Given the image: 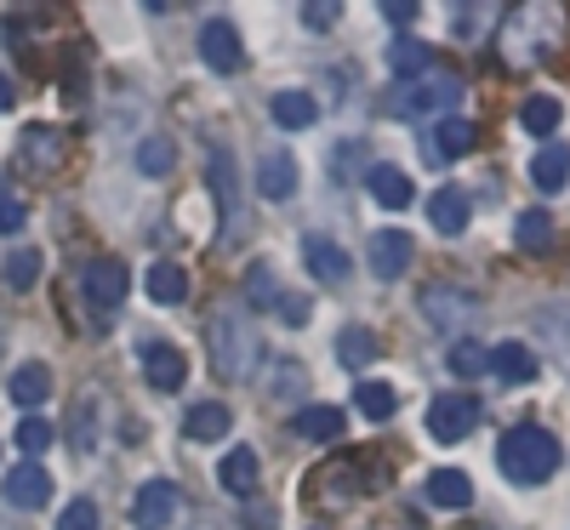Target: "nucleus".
I'll return each mask as SVG.
<instances>
[{
	"mask_svg": "<svg viewBox=\"0 0 570 530\" xmlns=\"http://www.w3.org/2000/svg\"><path fill=\"white\" fill-rule=\"evenodd\" d=\"M343 428H348V416H343V405H297V433L303 440H314V445H331V440H343Z\"/></svg>",
	"mask_w": 570,
	"mask_h": 530,
	"instance_id": "19",
	"label": "nucleus"
},
{
	"mask_svg": "<svg viewBox=\"0 0 570 530\" xmlns=\"http://www.w3.org/2000/svg\"><path fill=\"white\" fill-rule=\"evenodd\" d=\"M411 257H416V246H411L405 228H376V234L365 239V268H371L376 279H400V274L411 268Z\"/></svg>",
	"mask_w": 570,
	"mask_h": 530,
	"instance_id": "7",
	"label": "nucleus"
},
{
	"mask_svg": "<svg viewBox=\"0 0 570 530\" xmlns=\"http://www.w3.org/2000/svg\"><path fill=\"white\" fill-rule=\"evenodd\" d=\"M519 126H525L531 137H542V143H553V131H559V98H525Z\"/></svg>",
	"mask_w": 570,
	"mask_h": 530,
	"instance_id": "35",
	"label": "nucleus"
},
{
	"mask_svg": "<svg viewBox=\"0 0 570 530\" xmlns=\"http://www.w3.org/2000/svg\"><path fill=\"white\" fill-rule=\"evenodd\" d=\"M142 292H149L155 303H183L188 297V274L177 263H155L149 274H142Z\"/></svg>",
	"mask_w": 570,
	"mask_h": 530,
	"instance_id": "30",
	"label": "nucleus"
},
{
	"mask_svg": "<svg viewBox=\"0 0 570 530\" xmlns=\"http://www.w3.org/2000/svg\"><path fill=\"white\" fill-rule=\"evenodd\" d=\"M177 166V143L166 131H149L137 143V177H166Z\"/></svg>",
	"mask_w": 570,
	"mask_h": 530,
	"instance_id": "28",
	"label": "nucleus"
},
{
	"mask_svg": "<svg viewBox=\"0 0 570 530\" xmlns=\"http://www.w3.org/2000/svg\"><path fill=\"white\" fill-rule=\"evenodd\" d=\"M422 491H428V502H434V508H456V513H462V508L473 502V479L456 473V468H434Z\"/></svg>",
	"mask_w": 570,
	"mask_h": 530,
	"instance_id": "23",
	"label": "nucleus"
},
{
	"mask_svg": "<svg viewBox=\"0 0 570 530\" xmlns=\"http://www.w3.org/2000/svg\"><path fill=\"white\" fill-rule=\"evenodd\" d=\"M303 263H308V274L320 279V285H343L348 279V252L337 246V239H325V234H308L303 239Z\"/></svg>",
	"mask_w": 570,
	"mask_h": 530,
	"instance_id": "14",
	"label": "nucleus"
},
{
	"mask_svg": "<svg viewBox=\"0 0 570 530\" xmlns=\"http://www.w3.org/2000/svg\"><path fill=\"white\" fill-rule=\"evenodd\" d=\"M365 188H371V200L383 206V212H405V206H411V195H416V183H411L400 166H389V160L365 171Z\"/></svg>",
	"mask_w": 570,
	"mask_h": 530,
	"instance_id": "16",
	"label": "nucleus"
},
{
	"mask_svg": "<svg viewBox=\"0 0 570 530\" xmlns=\"http://www.w3.org/2000/svg\"><path fill=\"white\" fill-rule=\"evenodd\" d=\"M491 371L502 382H531L537 376V354L525 343H502V349H491Z\"/></svg>",
	"mask_w": 570,
	"mask_h": 530,
	"instance_id": "29",
	"label": "nucleus"
},
{
	"mask_svg": "<svg viewBox=\"0 0 570 530\" xmlns=\"http://www.w3.org/2000/svg\"><path fill=\"white\" fill-rule=\"evenodd\" d=\"M428 63H434V52H428L422 40H411V35L389 46V69H394L400 80H422V75H428Z\"/></svg>",
	"mask_w": 570,
	"mask_h": 530,
	"instance_id": "31",
	"label": "nucleus"
},
{
	"mask_svg": "<svg viewBox=\"0 0 570 530\" xmlns=\"http://www.w3.org/2000/svg\"><path fill=\"white\" fill-rule=\"evenodd\" d=\"M69 445H75V451H91V445H98V411H91V394L69 411Z\"/></svg>",
	"mask_w": 570,
	"mask_h": 530,
	"instance_id": "39",
	"label": "nucleus"
},
{
	"mask_svg": "<svg viewBox=\"0 0 570 530\" xmlns=\"http://www.w3.org/2000/svg\"><path fill=\"white\" fill-rule=\"evenodd\" d=\"M257 195L274 200V206L297 195V160L285 149H263V160H257Z\"/></svg>",
	"mask_w": 570,
	"mask_h": 530,
	"instance_id": "13",
	"label": "nucleus"
},
{
	"mask_svg": "<svg viewBox=\"0 0 570 530\" xmlns=\"http://www.w3.org/2000/svg\"><path fill=\"white\" fill-rule=\"evenodd\" d=\"M354 405H360V416H365V422H389V416H394V405H400V394L389 389V382H365V376H360Z\"/></svg>",
	"mask_w": 570,
	"mask_h": 530,
	"instance_id": "32",
	"label": "nucleus"
},
{
	"mask_svg": "<svg viewBox=\"0 0 570 530\" xmlns=\"http://www.w3.org/2000/svg\"><path fill=\"white\" fill-rule=\"evenodd\" d=\"M206 171H212V188H217V206H223V217H228L234 228H240V223H246V212H240V171H234V155L212 149ZM228 223H223V228H228Z\"/></svg>",
	"mask_w": 570,
	"mask_h": 530,
	"instance_id": "17",
	"label": "nucleus"
},
{
	"mask_svg": "<svg viewBox=\"0 0 570 530\" xmlns=\"http://www.w3.org/2000/svg\"><path fill=\"white\" fill-rule=\"evenodd\" d=\"M303 365L297 360H274V371H268V382H263V389H268V400H303Z\"/></svg>",
	"mask_w": 570,
	"mask_h": 530,
	"instance_id": "37",
	"label": "nucleus"
},
{
	"mask_svg": "<svg viewBox=\"0 0 570 530\" xmlns=\"http://www.w3.org/2000/svg\"><path fill=\"white\" fill-rule=\"evenodd\" d=\"M200 58H206V69H217V75H234V69L246 63L240 29H234L228 18H212V23H200Z\"/></svg>",
	"mask_w": 570,
	"mask_h": 530,
	"instance_id": "10",
	"label": "nucleus"
},
{
	"mask_svg": "<svg viewBox=\"0 0 570 530\" xmlns=\"http://www.w3.org/2000/svg\"><path fill=\"white\" fill-rule=\"evenodd\" d=\"M0 497H7L12 508H23V513H35V508L52 502V473H46L40 462H18L7 473V485H0Z\"/></svg>",
	"mask_w": 570,
	"mask_h": 530,
	"instance_id": "11",
	"label": "nucleus"
},
{
	"mask_svg": "<svg viewBox=\"0 0 570 530\" xmlns=\"http://www.w3.org/2000/svg\"><path fill=\"white\" fill-rule=\"evenodd\" d=\"M12 104H18V91H12V80H7V75H0V115H7Z\"/></svg>",
	"mask_w": 570,
	"mask_h": 530,
	"instance_id": "49",
	"label": "nucleus"
},
{
	"mask_svg": "<svg viewBox=\"0 0 570 530\" xmlns=\"http://www.w3.org/2000/svg\"><path fill=\"white\" fill-rule=\"evenodd\" d=\"M468 195L462 188H434V195H428V223H434L440 234H462L468 228Z\"/></svg>",
	"mask_w": 570,
	"mask_h": 530,
	"instance_id": "25",
	"label": "nucleus"
},
{
	"mask_svg": "<svg viewBox=\"0 0 570 530\" xmlns=\"http://www.w3.org/2000/svg\"><path fill=\"white\" fill-rule=\"evenodd\" d=\"M246 292H252V303H257V308H274V303H279L274 263H252V268H246Z\"/></svg>",
	"mask_w": 570,
	"mask_h": 530,
	"instance_id": "42",
	"label": "nucleus"
},
{
	"mask_svg": "<svg viewBox=\"0 0 570 530\" xmlns=\"http://www.w3.org/2000/svg\"><path fill=\"white\" fill-rule=\"evenodd\" d=\"M462 104V80H451V75H422V80H400L394 91H389V115H400V120H428V115H451Z\"/></svg>",
	"mask_w": 570,
	"mask_h": 530,
	"instance_id": "4",
	"label": "nucleus"
},
{
	"mask_svg": "<svg viewBox=\"0 0 570 530\" xmlns=\"http://www.w3.org/2000/svg\"><path fill=\"white\" fill-rule=\"evenodd\" d=\"M337 18H343L337 7H303V23H308V29H331Z\"/></svg>",
	"mask_w": 570,
	"mask_h": 530,
	"instance_id": "47",
	"label": "nucleus"
},
{
	"mask_svg": "<svg viewBox=\"0 0 570 530\" xmlns=\"http://www.w3.org/2000/svg\"><path fill=\"white\" fill-rule=\"evenodd\" d=\"M559 29H564V12L559 7H513L508 18H502V35H497V46H502V58L508 63H537V58H548L553 46H559Z\"/></svg>",
	"mask_w": 570,
	"mask_h": 530,
	"instance_id": "2",
	"label": "nucleus"
},
{
	"mask_svg": "<svg viewBox=\"0 0 570 530\" xmlns=\"http://www.w3.org/2000/svg\"><path fill=\"white\" fill-rule=\"evenodd\" d=\"M23 155H29V160H46V166H58V160H63V143H58L52 126H29V131H23Z\"/></svg>",
	"mask_w": 570,
	"mask_h": 530,
	"instance_id": "40",
	"label": "nucleus"
},
{
	"mask_svg": "<svg viewBox=\"0 0 570 530\" xmlns=\"http://www.w3.org/2000/svg\"><path fill=\"white\" fill-rule=\"evenodd\" d=\"M206 343H212V360L228 382H246L263 360V343H257V331L246 314H234V308H217L212 325H206Z\"/></svg>",
	"mask_w": 570,
	"mask_h": 530,
	"instance_id": "3",
	"label": "nucleus"
},
{
	"mask_svg": "<svg viewBox=\"0 0 570 530\" xmlns=\"http://www.w3.org/2000/svg\"><path fill=\"white\" fill-rule=\"evenodd\" d=\"M35 279H40V252H12L7 257V285L12 292H35Z\"/></svg>",
	"mask_w": 570,
	"mask_h": 530,
	"instance_id": "43",
	"label": "nucleus"
},
{
	"mask_svg": "<svg viewBox=\"0 0 570 530\" xmlns=\"http://www.w3.org/2000/svg\"><path fill=\"white\" fill-rule=\"evenodd\" d=\"M445 365H451V376H485L491 371V349H480V343H473V336H456V343H451V354H445Z\"/></svg>",
	"mask_w": 570,
	"mask_h": 530,
	"instance_id": "34",
	"label": "nucleus"
},
{
	"mask_svg": "<svg viewBox=\"0 0 570 530\" xmlns=\"http://www.w3.org/2000/svg\"><path fill=\"white\" fill-rule=\"evenodd\" d=\"M497 462H502V473L513 479V485H542V479H553L559 473V440L548 428H537V422H519V428H508L502 433V445H497Z\"/></svg>",
	"mask_w": 570,
	"mask_h": 530,
	"instance_id": "1",
	"label": "nucleus"
},
{
	"mask_svg": "<svg viewBox=\"0 0 570 530\" xmlns=\"http://www.w3.org/2000/svg\"><path fill=\"white\" fill-rule=\"evenodd\" d=\"M80 292H86V303L91 308H120L126 303V292H131V268L126 263H115V257H98L86 274H80Z\"/></svg>",
	"mask_w": 570,
	"mask_h": 530,
	"instance_id": "8",
	"label": "nucleus"
},
{
	"mask_svg": "<svg viewBox=\"0 0 570 530\" xmlns=\"http://www.w3.org/2000/svg\"><path fill=\"white\" fill-rule=\"evenodd\" d=\"M337 360H343L348 371L371 365V360H376V331H365V325H343V331H337Z\"/></svg>",
	"mask_w": 570,
	"mask_h": 530,
	"instance_id": "33",
	"label": "nucleus"
},
{
	"mask_svg": "<svg viewBox=\"0 0 570 530\" xmlns=\"http://www.w3.org/2000/svg\"><path fill=\"white\" fill-rule=\"evenodd\" d=\"M142 376H149V389L177 394V389H183V376H188L183 349H171V343H149V349H142Z\"/></svg>",
	"mask_w": 570,
	"mask_h": 530,
	"instance_id": "15",
	"label": "nucleus"
},
{
	"mask_svg": "<svg viewBox=\"0 0 570 530\" xmlns=\"http://www.w3.org/2000/svg\"><path fill=\"white\" fill-rule=\"evenodd\" d=\"M537 331L548 336V354H553L559 365H570V303H548V308H537Z\"/></svg>",
	"mask_w": 570,
	"mask_h": 530,
	"instance_id": "27",
	"label": "nucleus"
},
{
	"mask_svg": "<svg viewBox=\"0 0 570 530\" xmlns=\"http://www.w3.org/2000/svg\"><path fill=\"white\" fill-rule=\"evenodd\" d=\"M389 23H416V7H383Z\"/></svg>",
	"mask_w": 570,
	"mask_h": 530,
	"instance_id": "48",
	"label": "nucleus"
},
{
	"mask_svg": "<svg viewBox=\"0 0 570 530\" xmlns=\"http://www.w3.org/2000/svg\"><path fill=\"white\" fill-rule=\"evenodd\" d=\"M416 308H422L428 325L445 331V336H456V331H468L473 320H480V297H473L468 285H451V279L422 285V292H416Z\"/></svg>",
	"mask_w": 570,
	"mask_h": 530,
	"instance_id": "5",
	"label": "nucleus"
},
{
	"mask_svg": "<svg viewBox=\"0 0 570 530\" xmlns=\"http://www.w3.org/2000/svg\"><path fill=\"white\" fill-rule=\"evenodd\" d=\"M473 428H480V400H473V394H440V400H428V433H434L440 445L468 440Z\"/></svg>",
	"mask_w": 570,
	"mask_h": 530,
	"instance_id": "6",
	"label": "nucleus"
},
{
	"mask_svg": "<svg viewBox=\"0 0 570 530\" xmlns=\"http://www.w3.org/2000/svg\"><path fill=\"white\" fill-rule=\"evenodd\" d=\"M531 183L542 188V195H559V188L570 183V143H542L537 160H531Z\"/></svg>",
	"mask_w": 570,
	"mask_h": 530,
	"instance_id": "20",
	"label": "nucleus"
},
{
	"mask_svg": "<svg viewBox=\"0 0 570 530\" xmlns=\"http://www.w3.org/2000/svg\"><path fill=\"white\" fill-rule=\"evenodd\" d=\"M257 479H263V462H257L252 445H234V451L217 462V485H223L228 497H240V502L257 497Z\"/></svg>",
	"mask_w": 570,
	"mask_h": 530,
	"instance_id": "12",
	"label": "nucleus"
},
{
	"mask_svg": "<svg viewBox=\"0 0 570 530\" xmlns=\"http://www.w3.org/2000/svg\"><path fill=\"white\" fill-rule=\"evenodd\" d=\"M473 149H480V126H473V120L445 115V120L434 126V155H440V160H462V155H473Z\"/></svg>",
	"mask_w": 570,
	"mask_h": 530,
	"instance_id": "21",
	"label": "nucleus"
},
{
	"mask_svg": "<svg viewBox=\"0 0 570 530\" xmlns=\"http://www.w3.org/2000/svg\"><path fill=\"white\" fill-rule=\"evenodd\" d=\"M228 422H234V411L223 400H200V405L183 411V433H188V440H223Z\"/></svg>",
	"mask_w": 570,
	"mask_h": 530,
	"instance_id": "24",
	"label": "nucleus"
},
{
	"mask_svg": "<svg viewBox=\"0 0 570 530\" xmlns=\"http://www.w3.org/2000/svg\"><path fill=\"white\" fill-rule=\"evenodd\" d=\"M268 115H274V126H279V131H308V126L320 120V104L308 98L303 86H285V91H274Z\"/></svg>",
	"mask_w": 570,
	"mask_h": 530,
	"instance_id": "18",
	"label": "nucleus"
},
{
	"mask_svg": "<svg viewBox=\"0 0 570 530\" xmlns=\"http://www.w3.org/2000/svg\"><path fill=\"white\" fill-rule=\"evenodd\" d=\"M314 491H325V502H354L360 497V473L354 468H325L314 479Z\"/></svg>",
	"mask_w": 570,
	"mask_h": 530,
	"instance_id": "38",
	"label": "nucleus"
},
{
	"mask_svg": "<svg viewBox=\"0 0 570 530\" xmlns=\"http://www.w3.org/2000/svg\"><path fill=\"white\" fill-rule=\"evenodd\" d=\"M177 502H183V491L171 479H149V485L131 497V530H166L177 519Z\"/></svg>",
	"mask_w": 570,
	"mask_h": 530,
	"instance_id": "9",
	"label": "nucleus"
},
{
	"mask_svg": "<svg viewBox=\"0 0 570 530\" xmlns=\"http://www.w3.org/2000/svg\"><path fill=\"white\" fill-rule=\"evenodd\" d=\"M52 440H58V433H52V422H46V416H23L18 422V451H29V462L40 451H52Z\"/></svg>",
	"mask_w": 570,
	"mask_h": 530,
	"instance_id": "41",
	"label": "nucleus"
},
{
	"mask_svg": "<svg viewBox=\"0 0 570 530\" xmlns=\"http://www.w3.org/2000/svg\"><path fill=\"white\" fill-rule=\"evenodd\" d=\"M274 308H279V320H285V325H308V303H303V297H285V292H279V303H274Z\"/></svg>",
	"mask_w": 570,
	"mask_h": 530,
	"instance_id": "45",
	"label": "nucleus"
},
{
	"mask_svg": "<svg viewBox=\"0 0 570 530\" xmlns=\"http://www.w3.org/2000/svg\"><path fill=\"white\" fill-rule=\"evenodd\" d=\"M485 23H502L497 7H451V29H456V40H468V46L485 40Z\"/></svg>",
	"mask_w": 570,
	"mask_h": 530,
	"instance_id": "36",
	"label": "nucleus"
},
{
	"mask_svg": "<svg viewBox=\"0 0 570 530\" xmlns=\"http://www.w3.org/2000/svg\"><path fill=\"white\" fill-rule=\"evenodd\" d=\"M513 246H519V252H537V257H542V252L553 246V217H548L542 206L519 212V217H513Z\"/></svg>",
	"mask_w": 570,
	"mask_h": 530,
	"instance_id": "26",
	"label": "nucleus"
},
{
	"mask_svg": "<svg viewBox=\"0 0 570 530\" xmlns=\"http://www.w3.org/2000/svg\"><path fill=\"white\" fill-rule=\"evenodd\" d=\"M58 530H98V502H91V497H75V502L58 513Z\"/></svg>",
	"mask_w": 570,
	"mask_h": 530,
	"instance_id": "44",
	"label": "nucleus"
},
{
	"mask_svg": "<svg viewBox=\"0 0 570 530\" xmlns=\"http://www.w3.org/2000/svg\"><path fill=\"white\" fill-rule=\"evenodd\" d=\"M23 217H29V212H23V200H0V234H18V228H23Z\"/></svg>",
	"mask_w": 570,
	"mask_h": 530,
	"instance_id": "46",
	"label": "nucleus"
},
{
	"mask_svg": "<svg viewBox=\"0 0 570 530\" xmlns=\"http://www.w3.org/2000/svg\"><path fill=\"white\" fill-rule=\"evenodd\" d=\"M7 394H12V405H23V416H35V405H46V394H52V371L46 365H18L7 376Z\"/></svg>",
	"mask_w": 570,
	"mask_h": 530,
	"instance_id": "22",
	"label": "nucleus"
}]
</instances>
